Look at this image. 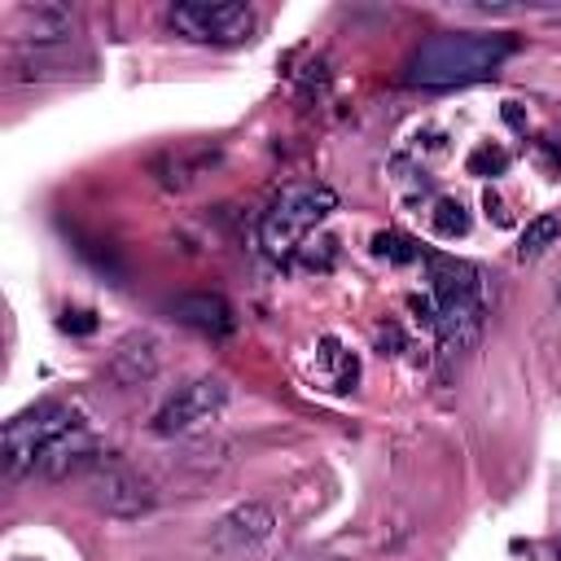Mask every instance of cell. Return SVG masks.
<instances>
[{
	"label": "cell",
	"mask_w": 561,
	"mask_h": 561,
	"mask_svg": "<svg viewBox=\"0 0 561 561\" xmlns=\"http://www.w3.org/2000/svg\"><path fill=\"white\" fill-rule=\"evenodd\" d=\"M513 53H517V39L504 31H438L421 39V48L408 57V83L412 88L478 83V79H491Z\"/></svg>",
	"instance_id": "obj_1"
},
{
	"label": "cell",
	"mask_w": 561,
	"mask_h": 561,
	"mask_svg": "<svg viewBox=\"0 0 561 561\" xmlns=\"http://www.w3.org/2000/svg\"><path fill=\"white\" fill-rule=\"evenodd\" d=\"M430 307H434V333L443 337L447 351H460L478 337L482 316H486V285L473 263L434 254L430 259Z\"/></svg>",
	"instance_id": "obj_2"
},
{
	"label": "cell",
	"mask_w": 561,
	"mask_h": 561,
	"mask_svg": "<svg viewBox=\"0 0 561 561\" xmlns=\"http://www.w3.org/2000/svg\"><path fill=\"white\" fill-rule=\"evenodd\" d=\"M337 210V193L324 180H289L276 188L259 219V245L272 259H289L311 228H320Z\"/></svg>",
	"instance_id": "obj_3"
},
{
	"label": "cell",
	"mask_w": 561,
	"mask_h": 561,
	"mask_svg": "<svg viewBox=\"0 0 561 561\" xmlns=\"http://www.w3.org/2000/svg\"><path fill=\"white\" fill-rule=\"evenodd\" d=\"M75 425H79V416H75V408L61 403V399H39V403L22 408L18 416H9L4 430H0V460H4V473H9V478L35 473L39 460H44V451H48L66 430H75Z\"/></svg>",
	"instance_id": "obj_4"
},
{
	"label": "cell",
	"mask_w": 561,
	"mask_h": 561,
	"mask_svg": "<svg viewBox=\"0 0 561 561\" xmlns=\"http://www.w3.org/2000/svg\"><path fill=\"white\" fill-rule=\"evenodd\" d=\"M167 22L175 35L193 44H245L259 31L254 9L245 4H210V0H184L167 9Z\"/></svg>",
	"instance_id": "obj_5"
},
{
	"label": "cell",
	"mask_w": 561,
	"mask_h": 561,
	"mask_svg": "<svg viewBox=\"0 0 561 561\" xmlns=\"http://www.w3.org/2000/svg\"><path fill=\"white\" fill-rule=\"evenodd\" d=\"M224 403H228V386L219 377H193L153 412V434L171 438V434L202 430L206 421H215L224 412Z\"/></svg>",
	"instance_id": "obj_6"
},
{
	"label": "cell",
	"mask_w": 561,
	"mask_h": 561,
	"mask_svg": "<svg viewBox=\"0 0 561 561\" xmlns=\"http://www.w3.org/2000/svg\"><path fill=\"white\" fill-rule=\"evenodd\" d=\"M171 316L197 333H210V337H228L237 329V316H232V302L224 294H180L171 302Z\"/></svg>",
	"instance_id": "obj_7"
},
{
	"label": "cell",
	"mask_w": 561,
	"mask_h": 561,
	"mask_svg": "<svg viewBox=\"0 0 561 561\" xmlns=\"http://www.w3.org/2000/svg\"><path fill=\"white\" fill-rule=\"evenodd\" d=\"M272 530H276L272 508L241 504V508H232L228 517L215 522V543L219 548H232V552H245V548H259L263 539H272Z\"/></svg>",
	"instance_id": "obj_8"
},
{
	"label": "cell",
	"mask_w": 561,
	"mask_h": 561,
	"mask_svg": "<svg viewBox=\"0 0 561 561\" xmlns=\"http://www.w3.org/2000/svg\"><path fill=\"white\" fill-rule=\"evenodd\" d=\"M158 373V342L149 337V333H131L118 351H114V359H110V377L118 381V386H140V381H149Z\"/></svg>",
	"instance_id": "obj_9"
},
{
	"label": "cell",
	"mask_w": 561,
	"mask_h": 561,
	"mask_svg": "<svg viewBox=\"0 0 561 561\" xmlns=\"http://www.w3.org/2000/svg\"><path fill=\"white\" fill-rule=\"evenodd\" d=\"M101 504H105L110 513H140V508L153 504V495H149V486H145L140 478L114 469V473L101 478Z\"/></svg>",
	"instance_id": "obj_10"
},
{
	"label": "cell",
	"mask_w": 561,
	"mask_h": 561,
	"mask_svg": "<svg viewBox=\"0 0 561 561\" xmlns=\"http://www.w3.org/2000/svg\"><path fill=\"white\" fill-rule=\"evenodd\" d=\"M557 241H561V219H557V215H535V219L522 228V237H517V259H539V254H548Z\"/></svg>",
	"instance_id": "obj_11"
},
{
	"label": "cell",
	"mask_w": 561,
	"mask_h": 561,
	"mask_svg": "<svg viewBox=\"0 0 561 561\" xmlns=\"http://www.w3.org/2000/svg\"><path fill=\"white\" fill-rule=\"evenodd\" d=\"M430 224H434V232L438 237H465L469 232V210L456 202V197H438L434 202V210H430Z\"/></svg>",
	"instance_id": "obj_12"
},
{
	"label": "cell",
	"mask_w": 561,
	"mask_h": 561,
	"mask_svg": "<svg viewBox=\"0 0 561 561\" xmlns=\"http://www.w3.org/2000/svg\"><path fill=\"white\" fill-rule=\"evenodd\" d=\"M373 254L386 259V263H416L421 259V250L408 237H399V232H377L373 237Z\"/></svg>",
	"instance_id": "obj_13"
},
{
	"label": "cell",
	"mask_w": 561,
	"mask_h": 561,
	"mask_svg": "<svg viewBox=\"0 0 561 561\" xmlns=\"http://www.w3.org/2000/svg\"><path fill=\"white\" fill-rule=\"evenodd\" d=\"M504 167H508V153L500 145H478L469 153V175H504Z\"/></svg>",
	"instance_id": "obj_14"
},
{
	"label": "cell",
	"mask_w": 561,
	"mask_h": 561,
	"mask_svg": "<svg viewBox=\"0 0 561 561\" xmlns=\"http://www.w3.org/2000/svg\"><path fill=\"white\" fill-rule=\"evenodd\" d=\"M61 329H66V333H92V329H96V316H92V311H66V316H61Z\"/></svg>",
	"instance_id": "obj_15"
}]
</instances>
